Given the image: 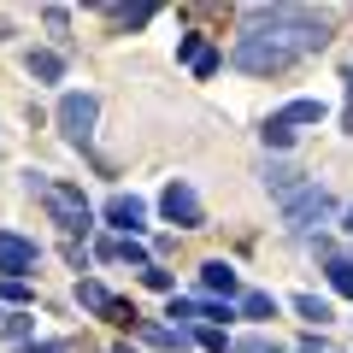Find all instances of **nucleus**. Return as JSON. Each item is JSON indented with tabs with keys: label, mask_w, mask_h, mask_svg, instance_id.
Here are the masks:
<instances>
[{
	"label": "nucleus",
	"mask_w": 353,
	"mask_h": 353,
	"mask_svg": "<svg viewBox=\"0 0 353 353\" xmlns=\"http://www.w3.org/2000/svg\"><path fill=\"white\" fill-rule=\"evenodd\" d=\"M330 283H336L341 294H353V259H330Z\"/></svg>",
	"instance_id": "obj_19"
},
{
	"label": "nucleus",
	"mask_w": 353,
	"mask_h": 353,
	"mask_svg": "<svg viewBox=\"0 0 353 353\" xmlns=\"http://www.w3.org/2000/svg\"><path fill=\"white\" fill-rule=\"evenodd\" d=\"M201 318H212V324H224V318H236V312H230V301H224V306H218V301H201Z\"/></svg>",
	"instance_id": "obj_27"
},
{
	"label": "nucleus",
	"mask_w": 353,
	"mask_h": 353,
	"mask_svg": "<svg viewBox=\"0 0 353 353\" xmlns=\"http://www.w3.org/2000/svg\"><path fill=\"white\" fill-rule=\"evenodd\" d=\"M201 283H206L212 294H224V301L241 289V283H236V265H230V259H206V265H201Z\"/></svg>",
	"instance_id": "obj_9"
},
{
	"label": "nucleus",
	"mask_w": 353,
	"mask_h": 353,
	"mask_svg": "<svg viewBox=\"0 0 353 353\" xmlns=\"http://www.w3.org/2000/svg\"><path fill=\"white\" fill-rule=\"evenodd\" d=\"M41 206H48L53 224L71 230V236L94 224V206H88V201H83V189H71V183H48V189H41Z\"/></svg>",
	"instance_id": "obj_4"
},
{
	"label": "nucleus",
	"mask_w": 353,
	"mask_h": 353,
	"mask_svg": "<svg viewBox=\"0 0 353 353\" xmlns=\"http://www.w3.org/2000/svg\"><path fill=\"white\" fill-rule=\"evenodd\" d=\"M36 259H41L36 241L6 236V230H0V283H24V271H36Z\"/></svg>",
	"instance_id": "obj_7"
},
{
	"label": "nucleus",
	"mask_w": 353,
	"mask_h": 353,
	"mask_svg": "<svg viewBox=\"0 0 353 353\" xmlns=\"http://www.w3.org/2000/svg\"><path fill=\"white\" fill-rule=\"evenodd\" d=\"M330 189H318V183H306L301 194H289L283 201V224L294 230V236H312V230H324V218H330Z\"/></svg>",
	"instance_id": "obj_2"
},
{
	"label": "nucleus",
	"mask_w": 353,
	"mask_h": 353,
	"mask_svg": "<svg viewBox=\"0 0 353 353\" xmlns=\"http://www.w3.org/2000/svg\"><path fill=\"white\" fill-rule=\"evenodd\" d=\"M106 224H112V230H130V236H136V230L148 224V206H141L136 194H112V201H106Z\"/></svg>",
	"instance_id": "obj_8"
},
{
	"label": "nucleus",
	"mask_w": 353,
	"mask_h": 353,
	"mask_svg": "<svg viewBox=\"0 0 353 353\" xmlns=\"http://www.w3.org/2000/svg\"><path fill=\"white\" fill-rule=\"evenodd\" d=\"M248 24H265V30H277L283 48H324L330 41V18L306 12V6H248Z\"/></svg>",
	"instance_id": "obj_1"
},
{
	"label": "nucleus",
	"mask_w": 353,
	"mask_h": 353,
	"mask_svg": "<svg viewBox=\"0 0 353 353\" xmlns=\"http://www.w3.org/2000/svg\"><path fill=\"white\" fill-rule=\"evenodd\" d=\"M141 341H153V347H176V353H183V347H189V330H165V324H148V318H141Z\"/></svg>",
	"instance_id": "obj_11"
},
{
	"label": "nucleus",
	"mask_w": 353,
	"mask_h": 353,
	"mask_svg": "<svg viewBox=\"0 0 353 353\" xmlns=\"http://www.w3.org/2000/svg\"><path fill=\"white\" fill-rule=\"evenodd\" d=\"M106 18H112L118 30H141L153 18V6H106Z\"/></svg>",
	"instance_id": "obj_13"
},
{
	"label": "nucleus",
	"mask_w": 353,
	"mask_h": 353,
	"mask_svg": "<svg viewBox=\"0 0 353 353\" xmlns=\"http://www.w3.org/2000/svg\"><path fill=\"white\" fill-rule=\"evenodd\" d=\"M201 48H206L201 36H183V41H176V59H194V53H201Z\"/></svg>",
	"instance_id": "obj_28"
},
{
	"label": "nucleus",
	"mask_w": 353,
	"mask_h": 353,
	"mask_svg": "<svg viewBox=\"0 0 353 353\" xmlns=\"http://www.w3.org/2000/svg\"><path fill=\"white\" fill-rule=\"evenodd\" d=\"M230 353H283V347L265 341V336H248V341H230Z\"/></svg>",
	"instance_id": "obj_22"
},
{
	"label": "nucleus",
	"mask_w": 353,
	"mask_h": 353,
	"mask_svg": "<svg viewBox=\"0 0 353 353\" xmlns=\"http://www.w3.org/2000/svg\"><path fill=\"white\" fill-rule=\"evenodd\" d=\"M41 18H48V30H53V36H65V30H71V12H65V6H48Z\"/></svg>",
	"instance_id": "obj_24"
},
{
	"label": "nucleus",
	"mask_w": 353,
	"mask_h": 353,
	"mask_svg": "<svg viewBox=\"0 0 353 353\" xmlns=\"http://www.w3.org/2000/svg\"><path fill=\"white\" fill-rule=\"evenodd\" d=\"M294 141V130L283 124V118H271V124H265V148H289Z\"/></svg>",
	"instance_id": "obj_20"
},
{
	"label": "nucleus",
	"mask_w": 353,
	"mask_h": 353,
	"mask_svg": "<svg viewBox=\"0 0 353 353\" xmlns=\"http://www.w3.org/2000/svg\"><path fill=\"white\" fill-rule=\"evenodd\" d=\"M24 65H30V77H36V83H59V77H65V59H59V53H48V48H36Z\"/></svg>",
	"instance_id": "obj_10"
},
{
	"label": "nucleus",
	"mask_w": 353,
	"mask_h": 353,
	"mask_svg": "<svg viewBox=\"0 0 353 353\" xmlns=\"http://www.w3.org/2000/svg\"><path fill=\"white\" fill-rule=\"evenodd\" d=\"M30 353H71V341H30Z\"/></svg>",
	"instance_id": "obj_30"
},
{
	"label": "nucleus",
	"mask_w": 353,
	"mask_h": 353,
	"mask_svg": "<svg viewBox=\"0 0 353 353\" xmlns=\"http://www.w3.org/2000/svg\"><path fill=\"white\" fill-rule=\"evenodd\" d=\"M324 118V101H289L283 106V124H318Z\"/></svg>",
	"instance_id": "obj_14"
},
{
	"label": "nucleus",
	"mask_w": 353,
	"mask_h": 353,
	"mask_svg": "<svg viewBox=\"0 0 353 353\" xmlns=\"http://www.w3.org/2000/svg\"><path fill=\"white\" fill-rule=\"evenodd\" d=\"M141 283H148V289H165V294L176 289V277L165 271V265H148V271H141Z\"/></svg>",
	"instance_id": "obj_21"
},
{
	"label": "nucleus",
	"mask_w": 353,
	"mask_h": 353,
	"mask_svg": "<svg viewBox=\"0 0 353 353\" xmlns=\"http://www.w3.org/2000/svg\"><path fill=\"white\" fill-rule=\"evenodd\" d=\"M289 59H294V53L283 48L277 36H241V41H236V65H241L248 77H271V71H289Z\"/></svg>",
	"instance_id": "obj_3"
},
{
	"label": "nucleus",
	"mask_w": 353,
	"mask_h": 353,
	"mask_svg": "<svg viewBox=\"0 0 353 353\" xmlns=\"http://www.w3.org/2000/svg\"><path fill=\"white\" fill-rule=\"evenodd\" d=\"M0 301H12V306H24V301H30V283H0Z\"/></svg>",
	"instance_id": "obj_25"
},
{
	"label": "nucleus",
	"mask_w": 353,
	"mask_h": 353,
	"mask_svg": "<svg viewBox=\"0 0 353 353\" xmlns=\"http://www.w3.org/2000/svg\"><path fill=\"white\" fill-rule=\"evenodd\" d=\"M347 230H353V212H347Z\"/></svg>",
	"instance_id": "obj_33"
},
{
	"label": "nucleus",
	"mask_w": 353,
	"mask_h": 353,
	"mask_svg": "<svg viewBox=\"0 0 353 353\" xmlns=\"http://www.w3.org/2000/svg\"><path fill=\"white\" fill-rule=\"evenodd\" d=\"M6 336H12V341H24V336H30V318H24V312H18V318H6Z\"/></svg>",
	"instance_id": "obj_29"
},
{
	"label": "nucleus",
	"mask_w": 353,
	"mask_h": 353,
	"mask_svg": "<svg viewBox=\"0 0 353 353\" xmlns=\"http://www.w3.org/2000/svg\"><path fill=\"white\" fill-rule=\"evenodd\" d=\"M94 112H101V101L94 94H59V136L71 141V148H88V136H94Z\"/></svg>",
	"instance_id": "obj_5"
},
{
	"label": "nucleus",
	"mask_w": 353,
	"mask_h": 353,
	"mask_svg": "<svg viewBox=\"0 0 353 353\" xmlns=\"http://www.w3.org/2000/svg\"><path fill=\"white\" fill-rule=\"evenodd\" d=\"M301 353H324V341H312V336H306V341H301Z\"/></svg>",
	"instance_id": "obj_31"
},
{
	"label": "nucleus",
	"mask_w": 353,
	"mask_h": 353,
	"mask_svg": "<svg viewBox=\"0 0 353 353\" xmlns=\"http://www.w3.org/2000/svg\"><path fill=\"white\" fill-rule=\"evenodd\" d=\"M294 312H301L306 324H318V330L330 324V301H318V294H301V301H294Z\"/></svg>",
	"instance_id": "obj_16"
},
{
	"label": "nucleus",
	"mask_w": 353,
	"mask_h": 353,
	"mask_svg": "<svg viewBox=\"0 0 353 353\" xmlns=\"http://www.w3.org/2000/svg\"><path fill=\"white\" fill-rule=\"evenodd\" d=\"M106 324H118V330H136V324H141V312H136L130 301H112V306H106Z\"/></svg>",
	"instance_id": "obj_17"
},
{
	"label": "nucleus",
	"mask_w": 353,
	"mask_h": 353,
	"mask_svg": "<svg viewBox=\"0 0 353 353\" xmlns=\"http://www.w3.org/2000/svg\"><path fill=\"white\" fill-rule=\"evenodd\" d=\"M118 259H130V265H141V271H148V265H153V259H148V248H141L136 236H124V241H118Z\"/></svg>",
	"instance_id": "obj_18"
},
{
	"label": "nucleus",
	"mask_w": 353,
	"mask_h": 353,
	"mask_svg": "<svg viewBox=\"0 0 353 353\" xmlns=\"http://www.w3.org/2000/svg\"><path fill=\"white\" fill-rule=\"evenodd\" d=\"M106 353H130V347H106Z\"/></svg>",
	"instance_id": "obj_32"
},
{
	"label": "nucleus",
	"mask_w": 353,
	"mask_h": 353,
	"mask_svg": "<svg viewBox=\"0 0 353 353\" xmlns=\"http://www.w3.org/2000/svg\"><path fill=\"white\" fill-rule=\"evenodd\" d=\"M189 65H194V77H212V71H218L224 59H218V48H201V53H194Z\"/></svg>",
	"instance_id": "obj_23"
},
{
	"label": "nucleus",
	"mask_w": 353,
	"mask_h": 353,
	"mask_svg": "<svg viewBox=\"0 0 353 353\" xmlns=\"http://www.w3.org/2000/svg\"><path fill=\"white\" fill-rule=\"evenodd\" d=\"M118 294H106L101 283H77V306H83V312H101L106 318V306H112Z\"/></svg>",
	"instance_id": "obj_12"
},
{
	"label": "nucleus",
	"mask_w": 353,
	"mask_h": 353,
	"mask_svg": "<svg viewBox=\"0 0 353 353\" xmlns=\"http://www.w3.org/2000/svg\"><path fill=\"white\" fill-rule=\"evenodd\" d=\"M201 347L206 353H230V341H224V330H201Z\"/></svg>",
	"instance_id": "obj_26"
},
{
	"label": "nucleus",
	"mask_w": 353,
	"mask_h": 353,
	"mask_svg": "<svg viewBox=\"0 0 353 353\" xmlns=\"http://www.w3.org/2000/svg\"><path fill=\"white\" fill-rule=\"evenodd\" d=\"M159 212L171 218L176 230H201V224H206V212H201V194H194L189 183H171V189L159 194Z\"/></svg>",
	"instance_id": "obj_6"
},
{
	"label": "nucleus",
	"mask_w": 353,
	"mask_h": 353,
	"mask_svg": "<svg viewBox=\"0 0 353 353\" xmlns=\"http://www.w3.org/2000/svg\"><path fill=\"white\" fill-rule=\"evenodd\" d=\"M241 318H277V301H271L265 289H248L241 294Z\"/></svg>",
	"instance_id": "obj_15"
}]
</instances>
